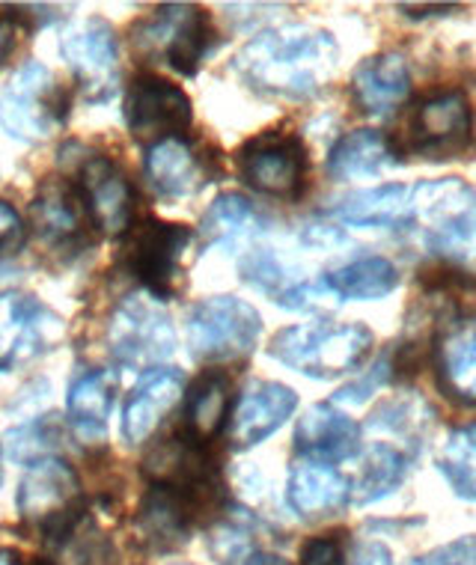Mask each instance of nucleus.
I'll list each match as a JSON object with an SVG mask.
<instances>
[{"mask_svg":"<svg viewBox=\"0 0 476 565\" xmlns=\"http://www.w3.org/2000/svg\"><path fill=\"white\" fill-rule=\"evenodd\" d=\"M81 175V196L87 205L89 224L96 226L102 235L117 238L126 230H131V217H135V188L123 173L117 161L107 156L89 152L81 158L78 164Z\"/></svg>","mask_w":476,"mask_h":565,"instance_id":"2eb2a0df","label":"nucleus"},{"mask_svg":"<svg viewBox=\"0 0 476 565\" xmlns=\"http://www.w3.org/2000/svg\"><path fill=\"white\" fill-rule=\"evenodd\" d=\"M263 337V316L235 295L197 301L186 316V345L203 366L239 363L251 358Z\"/></svg>","mask_w":476,"mask_h":565,"instance_id":"39448f33","label":"nucleus"},{"mask_svg":"<svg viewBox=\"0 0 476 565\" xmlns=\"http://www.w3.org/2000/svg\"><path fill=\"white\" fill-rule=\"evenodd\" d=\"M0 482H3V447H0Z\"/></svg>","mask_w":476,"mask_h":565,"instance_id":"de8ad7c7","label":"nucleus"},{"mask_svg":"<svg viewBox=\"0 0 476 565\" xmlns=\"http://www.w3.org/2000/svg\"><path fill=\"white\" fill-rule=\"evenodd\" d=\"M68 89L54 84L51 68L28 60L0 96V128L21 143H40L66 126Z\"/></svg>","mask_w":476,"mask_h":565,"instance_id":"423d86ee","label":"nucleus"},{"mask_svg":"<svg viewBox=\"0 0 476 565\" xmlns=\"http://www.w3.org/2000/svg\"><path fill=\"white\" fill-rule=\"evenodd\" d=\"M57 417H36L7 431V452L19 465H33L57 447Z\"/></svg>","mask_w":476,"mask_h":565,"instance_id":"f704fd0d","label":"nucleus"},{"mask_svg":"<svg viewBox=\"0 0 476 565\" xmlns=\"http://www.w3.org/2000/svg\"><path fill=\"white\" fill-rule=\"evenodd\" d=\"M212 24L194 3H165L152 12V19L140 21L131 30V45L140 57H165L173 72L194 78L197 68L209 54Z\"/></svg>","mask_w":476,"mask_h":565,"instance_id":"0eeeda50","label":"nucleus"},{"mask_svg":"<svg viewBox=\"0 0 476 565\" xmlns=\"http://www.w3.org/2000/svg\"><path fill=\"white\" fill-rule=\"evenodd\" d=\"M194 108L182 87L161 75H137L126 96V126L137 143H161L167 137H182L191 128Z\"/></svg>","mask_w":476,"mask_h":565,"instance_id":"9b49d317","label":"nucleus"},{"mask_svg":"<svg viewBox=\"0 0 476 565\" xmlns=\"http://www.w3.org/2000/svg\"><path fill=\"white\" fill-rule=\"evenodd\" d=\"M337 60L340 45L334 33L307 24H283L256 33L235 54V72L263 96L302 102L334 78Z\"/></svg>","mask_w":476,"mask_h":565,"instance_id":"f257e3e1","label":"nucleus"},{"mask_svg":"<svg viewBox=\"0 0 476 565\" xmlns=\"http://www.w3.org/2000/svg\"><path fill=\"white\" fill-rule=\"evenodd\" d=\"M239 173L253 191L277 200H298L307 175V149L292 135H260L239 149Z\"/></svg>","mask_w":476,"mask_h":565,"instance_id":"f8f14e48","label":"nucleus"},{"mask_svg":"<svg viewBox=\"0 0 476 565\" xmlns=\"http://www.w3.org/2000/svg\"><path fill=\"white\" fill-rule=\"evenodd\" d=\"M63 322L33 295H0V375L40 358L57 342Z\"/></svg>","mask_w":476,"mask_h":565,"instance_id":"4468645a","label":"nucleus"},{"mask_svg":"<svg viewBox=\"0 0 476 565\" xmlns=\"http://www.w3.org/2000/svg\"><path fill=\"white\" fill-rule=\"evenodd\" d=\"M355 565H393V556L384 545H367L358 554V563Z\"/></svg>","mask_w":476,"mask_h":565,"instance_id":"37998d69","label":"nucleus"},{"mask_svg":"<svg viewBox=\"0 0 476 565\" xmlns=\"http://www.w3.org/2000/svg\"><path fill=\"white\" fill-rule=\"evenodd\" d=\"M60 57L84 87V98L89 105H105L114 98L119 81V49L114 28L102 15H89L72 28L60 42Z\"/></svg>","mask_w":476,"mask_h":565,"instance_id":"ddd939ff","label":"nucleus"},{"mask_svg":"<svg viewBox=\"0 0 476 565\" xmlns=\"http://www.w3.org/2000/svg\"><path fill=\"white\" fill-rule=\"evenodd\" d=\"M176 565H191V563H176Z\"/></svg>","mask_w":476,"mask_h":565,"instance_id":"09e8293b","label":"nucleus"},{"mask_svg":"<svg viewBox=\"0 0 476 565\" xmlns=\"http://www.w3.org/2000/svg\"><path fill=\"white\" fill-rule=\"evenodd\" d=\"M298 565H346V551L337 536H316L302 547Z\"/></svg>","mask_w":476,"mask_h":565,"instance_id":"58836bf2","label":"nucleus"},{"mask_svg":"<svg viewBox=\"0 0 476 565\" xmlns=\"http://www.w3.org/2000/svg\"><path fill=\"white\" fill-rule=\"evenodd\" d=\"M474 143V105L462 89H441L420 98L405 122V156L453 161Z\"/></svg>","mask_w":476,"mask_h":565,"instance_id":"6e6552de","label":"nucleus"},{"mask_svg":"<svg viewBox=\"0 0 476 565\" xmlns=\"http://www.w3.org/2000/svg\"><path fill=\"white\" fill-rule=\"evenodd\" d=\"M409 452H402L393 444H372L360 458V473L351 486V503L370 507L393 494L409 477Z\"/></svg>","mask_w":476,"mask_h":565,"instance_id":"7c9ffc66","label":"nucleus"},{"mask_svg":"<svg viewBox=\"0 0 476 565\" xmlns=\"http://www.w3.org/2000/svg\"><path fill=\"white\" fill-rule=\"evenodd\" d=\"M19 268H15V265L12 263H7V259H3V256H0V295H7L12 289V286H15V282H19Z\"/></svg>","mask_w":476,"mask_h":565,"instance_id":"c03bdc74","label":"nucleus"},{"mask_svg":"<svg viewBox=\"0 0 476 565\" xmlns=\"http://www.w3.org/2000/svg\"><path fill=\"white\" fill-rule=\"evenodd\" d=\"M107 345L119 366L152 370L170 361L176 351V331L165 307L144 295H131L119 303L107 324Z\"/></svg>","mask_w":476,"mask_h":565,"instance_id":"1a4fd4ad","label":"nucleus"},{"mask_svg":"<svg viewBox=\"0 0 476 565\" xmlns=\"http://www.w3.org/2000/svg\"><path fill=\"white\" fill-rule=\"evenodd\" d=\"M15 507L21 524L54 551H63L89 521L78 473L60 456H45L28 465V473L15 494Z\"/></svg>","mask_w":476,"mask_h":565,"instance_id":"7ed1b4c3","label":"nucleus"},{"mask_svg":"<svg viewBox=\"0 0 476 565\" xmlns=\"http://www.w3.org/2000/svg\"><path fill=\"white\" fill-rule=\"evenodd\" d=\"M263 230L265 217L260 215V209L247 196L233 194V191L214 196V203L209 205V212L200 221L205 247H235V244L260 235Z\"/></svg>","mask_w":476,"mask_h":565,"instance_id":"c756f323","label":"nucleus"},{"mask_svg":"<svg viewBox=\"0 0 476 565\" xmlns=\"http://www.w3.org/2000/svg\"><path fill=\"white\" fill-rule=\"evenodd\" d=\"M197 521H203L194 500L170 486H149L135 515V530L144 545L158 554L182 547Z\"/></svg>","mask_w":476,"mask_h":565,"instance_id":"aec40b11","label":"nucleus"},{"mask_svg":"<svg viewBox=\"0 0 476 565\" xmlns=\"http://www.w3.org/2000/svg\"><path fill=\"white\" fill-rule=\"evenodd\" d=\"M372 331L363 322L292 324L274 333L268 354L307 379H340L370 358Z\"/></svg>","mask_w":476,"mask_h":565,"instance_id":"20e7f679","label":"nucleus"},{"mask_svg":"<svg viewBox=\"0 0 476 565\" xmlns=\"http://www.w3.org/2000/svg\"><path fill=\"white\" fill-rule=\"evenodd\" d=\"M244 282H251L253 289H260L263 295H268L274 303L281 301L283 295L289 292L295 282H302L304 277H292L289 268L277 259L274 250H265V247H256L251 254L242 256V265H239Z\"/></svg>","mask_w":476,"mask_h":565,"instance_id":"72a5a7b5","label":"nucleus"},{"mask_svg":"<svg viewBox=\"0 0 476 565\" xmlns=\"http://www.w3.org/2000/svg\"><path fill=\"white\" fill-rule=\"evenodd\" d=\"M402 161L405 158L399 156V149L381 131L355 128L334 143L325 170L337 182H355V179H372V175L384 173Z\"/></svg>","mask_w":476,"mask_h":565,"instance_id":"a878e982","label":"nucleus"},{"mask_svg":"<svg viewBox=\"0 0 476 565\" xmlns=\"http://www.w3.org/2000/svg\"><path fill=\"white\" fill-rule=\"evenodd\" d=\"M87 205L66 179H45L30 203V224L36 230L42 242L54 250H78L87 244Z\"/></svg>","mask_w":476,"mask_h":565,"instance_id":"a211bd4d","label":"nucleus"},{"mask_svg":"<svg viewBox=\"0 0 476 565\" xmlns=\"http://www.w3.org/2000/svg\"><path fill=\"white\" fill-rule=\"evenodd\" d=\"M144 170L146 182L167 200H182L209 185V167L182 137H167L161 143L146 147Z\"/></svg>","mask_w":476,"mask_h":565,"instance_id":"b1692460","label":"nucleus"},{"mask_svg":"<svg viewBox=\"0 0 476 565\" xmlns=\"http://www.w3.org/2000/svg\"><path fill=\"white\" fill-rule=\"evenodd\" d=\"M458 10V3H399V12L409 19H444Z\"/></svg>","mask_w":476,"mask_h":565,"instance_id":"a19ab883","label":"nucleus"},{"mask_svg":"<svg viewBox=\"0 0 476 565\" xmlns=\"http://www.w3.org/2000/svg\"><path fill=\"white\" fill-rule=\"evenodd\" d=\"M409 565H476V536H462L429 554L411 559Z\"/></svg>","mask_w":476,"mask_h":565,"instance_id":"4c0bfd02","label":"nucleus"},{"mask_svg":"<svg viewBox=\"0 0 476 565\" xmlns=\"http://www.w3.org/2000/svg\"><path fill=\"white\" fill-rule=\"evenodd\" d=\"M367 429L388 431V435L405 440L411 449H420L426 431L432 429V408L420 399L417 393H409V396L390 399L372 411L370 419H367Z\"/></svg>","mask_w":476,"mask_h":565,"instance_id":"2f4dec72","label":"nucleus"},{"mask_svg":"<svg viewBox=\"0 0 476 565\" xmlns=\"http://www.w3.org/2000/svg\"><path fill=\"white\" fill-rule=\"evenodd\" d=\"M15 36H19V24H15V19L0 15V66H3V60L10 57L12 49H15Z\"/></svg>","mask_w":476,"mask_h":565,"instance_id":"79ce46f5","label":"nucleus"},{"mask_svg":"<svg viewBox=\"0 0 476 565\" xmlns=\"http://www.w3.org/2000/svg\"><path fill=\"white\" fill-rule=\"evenodd\" d=\"M119 375L114 370H89L72 381L66 396V423L84 444L102 440L117 399Z\"/></svg>","mask_w":476,"mask_h":565,"instance_id":"393cba45","label":"nucleus"},{"mask_svg":"<svg viewBox=\"0 0 476 565\" xmlns=\"http://www.w3.org/2000/svg\"><path fill=\"white\" fill-rule=\"evenodd\" d=\"M21 244H24V224H21V215L7 203V200H0V254L19 250Z\"/></svg>","mask_w":476,"mask_h":565,"instance_id":"ea45409f","label":"nucleus"},{"mask_svg":"<svg viewBox=\"0 0 476 565\" xmlns=\"http://www.w3.org/2000/svg\"><path fill=\"white\" fill-rule=\"evenodd\" d=\"M191 238L194 235L188 226L146 217L128 235L126 247H123V263H126L128 274L137 277V282L156 301H167L179 292L182 254L188 250Z\"/></svg>","mask_w":476,"mask_h":565,"instance_id":"9d476101","label":"nucleus"},{"mask_svg":"<svg viewBox=\"0 0 476 565\" xmlns=\"http://www.w3.org/2000/svg\"><path fill=\"white\" fill-rule=\"evenodd\" d=\"M186 396L182 372L173 366H152L140 375L135 391L128 393L123 408V440L128 447H140L152 438L158 426L170 417V411Z\"/></svg>","mask_w":476,"mask_h":565,"instance_id":"6ab92c4d","label":"nucleus"},{"mask_svg":"<svg viewBox=\"0 0 476 565\" xmlns=\"http://www.w3.org/2000/svg\"><path fill=\"white\" fill-rule=\"evenodd\" d=\"M432 363L441 393L476 408V312L449 316L432 342Z\"/></svg>","mask_w":476,"mask_h":565,"instance_id":"f3484780","label":"nucleus"},{"mask_svg":"<svg viewBox=\"0 0 476 565\" xmlns=\"http://www.w3.org/2000/svg\"><path fill=\"white\" fill-rule=\"evenodd\" d=\"M393 381H396L393 379V361H390V351H384L358 381H351V384L334 393V405H360V402H367L372 393H379L381 387H388Z\"/></svg>","mask_w":476,"mask_h":565,"instance_id":"e433bc0d","label":"nucleus"},{"mask_svg":"<svg viewBox=\"0 0 476 565\" xmlns=\"http://www.w3.org/2000/svg\"><path fill=\"white\" fill-rule=\"evenodd\" d=\"M230 417V379L224 372L209 370L186 391V431L197 444H212Z\"/></svg>","mask_w":476,"mask_h":565,"instance_id":"cd10ccee","label":"nucleus"},{"mask_svg":"<svg viewBox=\"0 0 476 565\" xmlns=\"http://www.w3.org/2000/svg\"><path fill=\"white\" fill-rule=\"evenodd\" d=\"M298 408V393L281 381H251L226 419V440L233 449L260 447Z\"/></svg>","mask_w":476,"mask_h":565,"instance_id":"dca6fc26","label":"nucleus"},{"mask_svg":"<svg viewBox=\"0 0 476 565\" xmlns=\"http://www.w3.org/2000/svg\"><path fill=\"white\" fill-rule=\"evenodd\" d=\"M286 503L304 521L331 518L351 503V482L334 465L302 458L289 470Z\"/></svg>","mask_w":476,"mask_h":565,"instance_id":"4be33fe9","label":"nucleus"},{"mask_svg":"<svg viewBox=\"0 0 476 565\" xmlns=\"http://www.w3.org/2000/svg\"><path fill=\"white\" fill-rule=\"evenodd\" d=\"M409 60L396 51L360 60L358 68L351 72V98L367 117H390L409 98Z\"/></svg>","mask_w":476,"mask_h":565,"instance_id":"5701e85b","label":"nucleus"},{"mask_svg":"<svg viewBox=\"0 0 476 565\" xmlns=\"http://www.w3.org/2000/svg\"><path fill=\"white\" fill-rule=\"evenodd\" d=\"M435 465L453 488V494L462 500H476V423L449 431L437 449Z\"/></svg>","mask_w":476,"mask_h":565,"instance_id":"473e14b6","label":"nucleus"},{"mask_svg":"<svg viewBox=\"0 0 476 565\" xmlns=\"http://www.w3.org/2000/svg\"><path fill=\"white\" fill-rule=\"evenodd\" d=\"M242 565H289V563H286V559H281V556H274V554H251Z\"/></svg>","mask_w":476,"mask_h":565,"instance_id":"a18cd8bd","label":"nucleus"},{"mask_svg":"<svg viewBox=\"0 0 476 565\" xmlns=\"http://www.w3.org/2000/svg\"><path fill=\"white\" fill-rule=\"evenodd\" d=\"M321 282L340 301H381L399 286V271L384 256H360L325 274Z\"/></svg>","mask_w":476,"mask_h":565,"instance_id":"c85d7f7f","label":"nucleus"},{"mask_svg":"<svg viewBox=\"0 0 476 565\" xmlns=\"http://www.w3.org/2000/svg\"><path fill=\"white\" fill-rule=\"evenodd\" d=\"M295 449L310 461L340 465L360 452V426L334 402H316L295 426Z\"/></svg>","mask_w":476,"mask_h":565,"instance_id":"412c9836","label":"nucleus"},{"mask_svg":"<svg viewBox=\"0 0 476 565\" xmlns=\"http://www.w3.org/2000/svg\"><path fill=\"white\" fill-rule=\"evenodd\" d=\"M0 565H19V554H15V551H7V547H0Z\"/></svg>","mask_w":476,"mask_h":565,"instance_id":"49530a36","label":"nucleus"},{"mask_svg":"<svg viewBox=\"0 0 476 565\" xmlns=\"http://www.w3.org/2000/svg\"><path fill=\"white\" fill-rule=\"evenodd\" d=\"M405 230L435 259L476 274V191L465 179L449 175L411 188Z\"/></svg>","mask_w":476,"mask_h":565,"instance_id":"f03ea898","label":"nucleus"},{"mask_svg":"<svg viewBox=\"0 0 476 565\" xmlns=\"http://www.w3.org/2000/svg\"><path fill=\"white\" fill-rule=\"evenodd\" d=\"M209 551L221 565H233L251 556V518L247 512L230 515V507L212 521L209 530Z\"/></svg>","mask_w":476,"mask_h":565,"instance_id":"c9c22d12","label":"nucleus"},{"mask_svg":"<svg viewBox=\"0 0 476 565\" xmlns=\"http://www.w3.org/2000/svg\"><path fill=\"white\" fill-rule=\"evenodd\" d=\"M411 188L388 182L379 188H363L331 205V217L358 230H405Z\"/></svg>","mask_w":476,"mask_h":565,"instance_id":"bb28decb","label":"nucleus"}]
</instances>
